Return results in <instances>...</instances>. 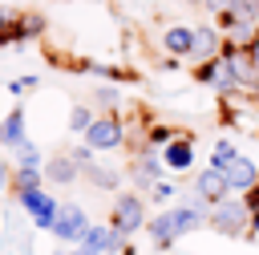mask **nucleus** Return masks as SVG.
Returning <instances> with one entry per match:
<instances>
[{
  "instance_id": "1",
  "label": "nucleus",
  "mask_w": 259,
  "mask_h": 255,
  "mask_svg": "<svg viewBox=\"0 0 259 255\" xmlns=\"http://www.w3.org/2000/svg\"><path fill=\"white\" fill-rule=\"evenodd\" d=\"M198 227H206V206H202L194 194H190L186 202H178V206L146 219V235H150V243H154L158 251H170L182 235H190V231H198Z\"/></svg>"
},
{
  "instance_id": "2",
  "label": "nucleus",
  "mask_w": 259,
  "mask_h": 255,
  "mask_svg": "<svg viewBox=\"0 0 259 255\" xmlns=\"http://www.w3.org/2000/svg\"><path fill=\"white\" fill-rule=\"evenodd\" d=\"M247 206H243V198H223V202H214L210 210H206V227L214 231V235H227V239H247Z\"/></svg>"
},
{
  "instance_id": "3",
  "label": "nucleus",
  "mask_w": 259,
  "mask_h": 255,
  "mask_svg": "<svg viewBox=\"0 0 259 255\" xmlns=\"http://www.w3.org/2000/svg\"><path fill=\"white\" fill-rule=\"evenodd\" d=\"M109 227H113L121 239H130V235H138V231H146V198H142V194H134V190H121V194L113 198Z\"/></svg>"
},
{
  "instance_id": "4",
  "label": "nucleus",
  "mask_w": 259,
  "mask_h": 255,
  "mask_svg": "<svg viewBox=\"0 0 259 255\" xmlns=\"http://www.w3.org/2000/svg\"><path fill=\"white\" fill-rule=\"evenodd\" d=\"M85 231H89V215H85L77 202H61V206H57V219H53V235H57L65 247H81Z\"/></svg>"
},
{
  "instance_id": "5",
  "label": "nucleus",
  "mask_w": 259,
  "mask_h": 255,
  "mask_svg": "<svg viewBox=\"0 0 259 255\" xmlns=\"http://www.w3.org/2000/svg\"><path fill=\"white\" fill-rule=\"evenodd\" d=\"M85 146H89V150H121V146H125V125H121V117L97 113L93 125L85 130Z\"/></svg>"
},
{
  "instance_id": "6",
  "label": "nucleus",
  "mask_w": 259,
  "mask_h": 255,
  "mask_svg": "<svg viewBox=\"0 0 259 255\" xmlns=\"http://www.w3.org/2000/svg\"><path fill=\"white\" fill-rule=\"evenodd\" d=\"M20 198V206L28 210V219H32V227H40V231H53V219H57V198L40 186V190H28V194H16Z\"/></svg>"
},
{
  "instance_id": "7",
  "label": "nucleus",
  "mask_w": 259,
  "mask_h": 255,
  "mask_svg": "<svg viewBox=\"0 0 259 255\" xmlns=\"http://www.w3.org/2000/svg\"><path fill=\"white\" fill-rule=\"evenodd\" d=\"M194 81L210 85L219 97H223V93H239V89H235V77H231V65H227L223 57H210V61L194 65ZM243 97H247V93H243Z\"/></svg>"
},
{
  "instance_id": "8",
  "label": "nucleus",
  "mask_w": 259,
  "mask_h": 255,
  "mask_svg": "<svg viewBox=\"0 0 259 255\" xmlns=\"http://www.w3.org/2000/svg\"><path fill=\"white\" fill-rule=\"evenodd\" d=\"M158 158H162V166H166L170 174L194 170V138H190V134H178L174 142H166V146L158 150Z\"/></svg>"
},
{
  "instance_id": "9",
  "label": "nucleus",
  "mask_w": 259,
  "mask_h": 255,
  "mask_svg": "<svg viewBox=\"0 0 259 255\" xmlns=\"http://www.w3.org/2000/svg\"><path fill=\"white\" fill-rule=\"evenodd\" d=\"M194 198L210 210L214 202H223V198H231V186H227V178H223V170H198L194 174Z\"/></svg>"
},
{
  "instance_id": "10",
  "label": "nucleus",
  "mask_w": 259,
  "mask_h": 255,
  "mask_svg": "<svg viewBox=\"0 0 259 255\" xmlns=\"http://www.w3.org/2000/svg\"><path fill=\"white\" fill-rule=\"evenodd\" d=\"M223 53V32H219V24L214 20H206V24H194V45H190V61H210V57H219Z\"/></svg>"
},
{
  "instance_id": "11",
  "label": "nucleus",
  "mask_w": 259,
  "mask_h": 255,
  "mask_svg": "<svg viewBox=\"0 0 259 255\" xmlns=\"http://www.w3.org/2000/svg\"><path fill=\"white\" fill-rule=\"evenodd\" d=\"M223 178H227V186H231V194H247L255 182H259V166H255V158H247L243 150H239V158L223 170Z\"/></svg>"
},
{
  "instance_id": "12",
  "label": "nucleus",
  "mask_w": 259,
  "mask_h": 255,
  "mask_svg": "<svg viewBox=\"0 0 259 255\" xmlns=\"http://www.w3.org/2000/svg\"><path fill=\"white\" fill-rule=\"evenodd\" d=\"M162 170H166V166H162L158 150H150V146H146V150H142V154L134 158V182H138L142 190H150V186H154V182L162 178Z\"/></svg>"
},
{
  "instance_id": "13",
  "label": "nucleus",
  "mask_w": 259,
  "mask_h": 255,
  "mask_svg": "<svg viewBox=\"0 0 259 255\" xmlns=\"http://www.w3.org/2000/svg\"><path fill=\"white\" fill-rule=\"evenodd\" d=\"M190 45H194V28L190 24H170L162 32V49L178 61V57H190Z\"/></svg>"
},
{
  "instance_id": "14",
  "label": "nucleus",
  "mask_w": 259,
  "mask_h": 255,
  "mask_svg": "<svg viewBox=\"0 0 259 255\" xmlns=\"http://www.w3.org/2000/svg\"><path fill=\"white\" fill-rule=\"evenodd\" d=\"M40 174H45L49 182H73L81 170H77V162H73L69 154H61V158H49V162L40 166Z\"/></svg>"
},
{
  "instance_id": "15",
  "label": "nucleus",
  "mask_w": 259,
  "mask_h": 255,
  "mask_svg": "<svg viewBox=\"0 0 259 255\" xmlns=\"http://www.w3.org/2000/svg\"><path fill=\"white\" fill-rule=\"evenodd\" d=\"M24 142V109H12L8 117H4V125H0V146H20Z\"/></svg>"
},
{
  "instance_id": "16",
  "label": "nucleus",
  "mask_w": 259,
  "mask_h": 255,
  "mask_svg": "<svg viewBox=\"0 0 259 255\" xmlns=\"http://www.w3.org/2000/svg\"><path fill=\"white\" fill-rule=\"evenodd\" d=\"M8 186H12V194H28V190H40L45 186V174L40 170H12Z\"/></svg>"
},
{
  "instance_id": "17",
  "label": "nucleus",
  "mask_w": 259,
  "mask_h": 255,
  "mask_svg": "<svg viewBox=\"0 0 259 255\" xmlns=\"http://www.w3.org/2000/svg\"><path fill=\"white\" fill-rule=\"evenodd\" d=\"M235 158H239V146H235L231 138H219L214 150H210V170H227Z\"/></svg>"
},
{
  "instance_id": "18",
  "label": "nucleus",
  "mask_w": 259,
  "mask_h": 255,
  "mask_svg": "<svg viewBox=\"0 0 259 255\" xmlns=\"http://www.w3.org/2000/svg\"><path fill=\"white\" fill-rule=\"evenodd\" d=\"M45 166V154H40V146H32L28 138L16 146V170H40Z\"/></svg>"
},
{
  "instance_id": "19",
  "label": "nucleus",
  "mask_w": 259,
  "mask_h": 255,
  "mask_svg": "<svg viewBox=\"0 0 259 255\" xmlns=\"http://www.w3.org/2000/svg\"><path fill=\"white\" fill-rule=\"evenodd\" d=\"M174 138H178L174 125H150V130H146V146H150V150H162V146L174 142Z\"/></svg>"
},
{
  "instance_id": "20",
  "label": "nucleus",
  "mask_w": 259,
  "mask_h": 255,
  "mask_svg": "<svg viewBox=\"0 0 259 255\" xmlns=\"http://www.w3.org/2000/svg\"><path fill=\"white\" fill-rule=\"evenodd\" d=\"M93 117H97V113H93L89 105H73V113H69V130H73V134H85V130L93 125Z\"/></svg>"
},
{
  "instance_id": "21",
  "label": "nucleus",
  "mask_w": 259,
  "mask_h": 255,
  "mask_svg": "<svg viewBox=\"0 0 259 255\" xmlns=\"http://www.w3.org/2000/svg\"><path fill=\"white\" fill-rule=\"evenodd\" d=\"M150 198H154V202H174V198H178V182H170V178H158V182L150 186Z\"/></svg>"
},
{
  "instance_id": "22",
  "label": "nucleus",
  "mask_w": 259,
  "mask_h": 255,
  "mask_svg": "<svg viewBox=\"0 0 259 255\" xmlns=\"http://www.w3.org/2000/svg\"><path fill=\"white\" fill-rule=\"evenodd\" d=\"M85 174H89V178H93L97 186H105V190H113V186L121 182V174H117V170H105V166H89Z\"/></svg>"
},
{
  "instance_id": "23",
  "label": "nucleus",
  "mask_w": 259,
  "mask_h": 255,
  "mask_svg": "<svg viewBox=\"0 0 259 255\" xmlns=\"http://www.w3.org/2000/svg\"><path fill=\"white\" fill-rule=\"evenodd\" d=\"M243 206H247V215H259V182L243 194Z\"/></svg>"
},
{
  "instance_id": "24",
  "label": "nucleus",
  "mask_w": 259,
  "mask_h": 255,
  "mask_svg": "<svg viewBox=\"0 0 259 255\" xmlns=\"http://www.w3.org/2000/svg\"><path fill=\"white\" fill-rule=\"evenodd\" d=\"M32 85H36V77H16L8 89H12V93H24V89H32Z\"/></svg>"
},
{
  "instance_id": "25",
  "label": "nucleus",
  "mask_w": 259,
  "mask_h": 255,
  "mask_svg": "<svg viewBox=\"0 0 259 255\" xmlns=\"http://www.w3.org/2000/svg\"><path fill=\"white\" fill-rule=\"evenodd\" d=\"M247 57H251V69H255V73H259V36H255V40H251V45H247Z\"/></svg>"
},
{
  "instance_id": "26",
  "label": "nucleus",
  "mask_w": 259,
  "mask_h": 255,
  "mask_svg": "<svg viewBox=\"0 0 259 255\" xmlns=\"http://www.w3.org/2000/svg\"><path fill=\"white\" fill-rule=\"evenodd\" d=\"M8 178H12V166H8V162H4V158H0V190H4V186H8Z\"/></svg>"
},
{
  "instance_id": "27",
  "label": "nucleus",
  "mask_w": 259,
  "mask_h": 255,
  "mask_svg": "<svg viewBox=\"0 0 259 255\" xmlns=\"http://www.w3.org/2000/svg\"><path fill=\"white\" fill-rule=\"evenodd\" d=\"M57 255H93V251H85V247H61Z\"/></svg>"
},
{
  "instance_id": "28",
  "label": "nucleus",
  "mask_w": 259,
  "mask_h": 255,
  "mask_svg": "<svg viewBox=\"0 0 259 255\" xmlns=\"http://www.w3.org/2000/svg\"><path fill=\"white\" fill-rule=\"evenodd\" d=\"M251 105H255V109H259V85H255V93H251Z\"/></svg>"
},
{
  "instance_id": "29",
  "label": "nucleus",
  "mask_w": 259,
  "mask_h": 255,
  "mask_svg": "<svg viewBox=\"0 0 259 255\" xmlns=\"http://www.w3.org/2000/svg\"><path fill=\"white\" fill-rule=\"evenodd\" d=\"M190 4H206V0H190Z\"/></svg>"
}]
</instances>
